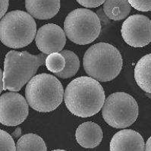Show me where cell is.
Instances as JSON below:
<instances>
[{"mask_svg": "<svg viewBox=\"0 0 151 151\" xmlns=\"http://www.w3.org/2000/svg\"><path fill=\"white\" fill-rule=\"evenodd\" d=\"M105 92L96 79L80 77L71 81L65 88L64 101L73 115L81 118L94 116L105 103Z\"/></svg>", "mask_w": 151, "mask_h": 151, "instance_id": "1", "label": "cell"}, {"mask_svg": "<svg viewBox=\"0 0 151 151\" xmlns=\"http://www.w3.org/2000/svg\"><path fill=\"white\" fill-rule=\"evenodd\" d=\"M47 55L11 50L4 61L3 91L18 92L35 76L38 68L45 65Z\"/></svg>", "mask_w": 151, "mask_h": 151, "instance_id": "2", "label": "cell"}, {"mask_svg": "<svg viewBox=\"0 0 151 151\" xmlns=\"http://www.w3.org/2000/svg\"><path fill=\"white\" fill-rule=\"evenodd\" d=\"M120 52L112 45L98 43L86 51L83 58L85 72L98 81L108 82L116 78L122 68Z\"/></svg>", "mask_w": 151, "mask_h": 151, "instance_id": "3", "label": "cell"}, {"mask_svg": "<svg viewBox=\"0 0 151 151\" xmlns=\"http://www.w3.org/2000/svg\"><path fill=\"white\" fill-rule=\"evenodd\" d=\"M64 95L62 83L56 77L46 73L35 75L25 89L29 106L40 112L55 110L62 103Z\"/></svg>", "mask_w": 151, "mask_h": 151, "instance_id": "4", "label": "cell"}, {"mask_svg": "<svg viewBox=\"0 0 151 151\" xmlns=\"http://www.w3.org/2000/svg\"><path fill=\"white\" fill-rule=\"evenodd\" d=\"M37 35V24L29 13L22 10L8 12L0 22V40L5 46L23 48L33 42Z\"/></svg>", "mask_w": 151, "mask_h": 151, "instance_id": "5", "label": "cell"}, {"mask_svg": "<svg viewBox=\"0 0 151 151\" xmlns=\"http://www.w3.org/2000/svg\"><path fill=\"white\" fill-rule=\"evenodd\" d=\"M68 38L78 45L93 43L101 31V23L97 14L90 9H78L68 14L64 22Z\"/></svg>", "mask_w": 151, "mask_h": 151, "instance_id": "6", "label": "cell"}, {"mask_svg": "<svg viewBox=\"0 0 151 151\" xmlns=\"http://www.w3.org/2000/svg\"><path fill=\"white\" fill-rule=\"evenodd\" d=\"M138 112V105L133 96L124 92H116L105 100L102 115L111 127L125 128L137 120Z\"/></svg>", "mask_w": 151, "mask_h": 151, "instance_id": "7", "label": "cell"}, {"mask_svg": "<svg viewBox=\"0 0 151 151\" xmlns=\"http://www.w3.org/2000/svg\"><path fill=\"white\" fill-rule=\"evenodd\" d=\"M29 104L17 92L6 93L0 97V122L6 126H17L27 119Z\"/></svg>", "mask_w": 151, "mask_h": 151, "instance_id": "8", "label": "cell"}, {"mask_svg": "<svg viewBox=\"0 0 151 151\" xmlns=\"http://www.w3.org/2000/svg\"><path fill=\"white\" fill-rule=\"evenodd\" d=\"M121 34L124 42L132 47H144L151 42V20L143 14L128 17L122 24Z\"/></svg>", "mask_w": 151, "mask_h": 151, "instance_id": "9", "label": "cell"}, {"mask_svg": "<svg viewBox=\"0 0 151 151\" xmlns=\"http://www.w3.org/2000/svg\"><path fill=\"white\" fill-rule=\"evenodd\" d=\"M65 32L59 25L47 24L37 32L36 45L42 53L50 55L61 52L66 43Z\"/></svg>", "mask_w": 151, "mask_h": 151, "instance_id": "10", "label": "cell"}, {"mask_svg": "<svg viewBox=\"0 0 151 151\" xmlns=\"http://www.w3.org/2000/svg\"><path fill=\"white\" fill-rule=\"evenodd\" d=\"M143 137L132 129H124L114 134L110 141V151H144Z\"/></svg>", "mask_w": 151, "mask_h": 151, "instance_id": "11", "label": "cell"}, {"mask_svg": "<svg viewBox=\"0 0 151 151\" xmlns=\"http://www.w3.org/2000/svg\"><path fill=\"white\" fill-rule=\"evenodd\" d=\"M103 131L96 123L86 122L77 128L75 137L77 142L87 149L94 148L100 144L103 140Z\"/></svg>", "mask_w": 151, "mask_h": 151, "instance_id": "12", "label": "cell"}, {"mask_svg": "<svg viewBox=\"0 0 151 151\" xmlns=\"http://www.w3.org/2000/svg\"><path fill=\"white\" fill-rule=\"evenodd\" d=\"M25 7L33 18L50 19L60 10V0H25Z\"/></svg>", "mask_w": 151, "mask_h": 151, "instance_id": "13", "label": "cell"}, {"mask_svg": "<svg viewBox=\"0 0 151 151\" xmlns=\"http://www.w3.org/2000/svg\"><path fill=\"white\" fill-rule=\"evenodd\" d=\"M134 79L143 91L151 93V53L143 56L136 64Z\"/></svg>", "mask_w": 151, "mask_h": 151, "instance_id": "14", "label": "cell"}, {"mask_svg": "<svg viewBox=\"0 0 151 151\" xmlns=\"http://www.w3.org/2000/svg\"><path fill=\"white\" fill-rule=\"evenodd\" d=\"M132 9L128 0H106L103 11L109 19L121 21L126 18Z\"/></svg>", "mask_w": 151, "mask_h": 151, "instance_id": "15", "label": "cell"}, {"mask_svg": "<svg viewBox=\"0 0 151 151\" xmlns=\"http://www.w3.org/2000/svg\"><path fill=\"white\" fill-rule=\"evenodd\" d=\"M16 151H46V143L39 135L33 133L24 134L17 142Z\"/></svg>", "mask_w": 151, "mask_h": 151, "instance_id": "16", "label": "cell"}, {"mask_svg": "<svg viewBox=\"0 0 151 151\" xmlns=\"http://www.w3.org/2000/svg\"><path fill=\"white\" fill-rule=\"evenodd\" d=\"M60 53L65 59V68L62 71L55 74V75L63 79L69 78L76 75V73L78 71L80 68V60L78 55L71 50H62Z\"/></svg>", "mask_w": 151, "mask_h": 151, "instance_id": "17", "label": "cell"}, {"mask_svg": "<svg viewBox=\"0 0 151 151\" xmlns=\"http://www.w3.org/2000/svg\"><path fill=\"white\" fill-rule=\"evenodd\" d=\"M66 61L60 52H53L47 55L45 62L47 70L55 74L61 72L65 68Z\"/></svg>", "mask_w": 151, "mask_h": 151, "instance_id": "18", "label": "cell"}, {"mask_svg": "<svg viewBox=\"0 0 151 151\" xmlns=\"http://www.w3.org/2000/svg\"><path fill=\"white\" fill-rule=\"evenodd\" d=\"M0 144H1V151L17 150V147L12 136L3 130L0 131Z\"/></svg>", "mask_w": 151, "mask_h": 151, "instance_id": "19", "label": "cell"}, {"mask_svg": "<svg viewBox=\"0 0 151 151\" xmlns=\"http://www.w3.org/2000/svg\"><path fill=\"white\" fill-rule=\"evenodd\" d=\"M128 2L137 11H151V0H128Z\"/></svg>", "mask_w": 151, "mask_h": 151, "instance_id": "20", "label": "cell"}, {"mask_svg": "<svg viewBox=\"0 0 151 151\" xmlns=\"http://www.w3.org/2000/svg\"><path fill=\"white\" fill-rule=\"evenodd\" d=\"M78 3L85 8H96L101 6L106 0H76Z\"/></svg>", "mask_w": 151, "mask_h": 151, "instance_id": "21", "label": "cell"}, {"mask_svg": "<svg viewBox=\"0 0 151 151\" xmlns=\"http://www.w3.org/2000/svg\"><path fill=\"white\" fill-rule=\"evenodd\" d=\"M0 2H1V6H0V9H1V13H0V17L1 18H3L5 15H6V13L8 10V8H9V0H0Z\"/></svg>", "mask_w": 151, "mask_h": 151, "instance_id": "22", "label": "cell"}, {"mask_svg": "<svg viewBox=\"0 0 151 151\" xmlns=\"http://www.w3.org/2000/svg\"><path fill=\"white\" fill-rule=\"evenodd\" d=\"M21 134H22V128H20V127H18V128L15 129V131L13 132L12 136L15 137V138H18V137H19L20 136H21Z\"/></svg>", "mask_w": 151, "mask_h": 151, "instance_id": "23", "label": "cell"}, {"mask_svg": "<svg viewBox=\"0 0 151 151\" xmlns=\"http://www.w3.org/2000/svg\"><path fill=\"white\" fill-rule=\"evenodd\" d=\"M145 151H151V137L148 138L145 144Z\"/></svg>", "mask_w": 151, "mask_h": 151, "instance_id": "24", "label": "cell"}, {"mask_svg": "<svg viewBox=\"0 0 151 151\" xmlns=\"http://www.w3.org/2000/svg\"><path fill=\"white\" fill-rule=\"evenodd\" d=\"M1 76H0V80H1V90H0V91L1 92H2V91H3V71L1 70Z\"/></svg>", "mask_w": 151, "mask_h": 151, "instance_id": "25", "label": "cell"}, {"mask_svg": "<svg viewBox=\"0 0 151 151\" xmlns=\"http://www.w3.org/2000/svg\"><path fill=\"white\" fill-rule=\"evenodd\" d=\"M52 151H67V150H60V149H57V150H52Z\"/></svg>", "mask_w": 151, "mask_h": 151, "instance_id": "26", "label": "cell"}]
</instances>
